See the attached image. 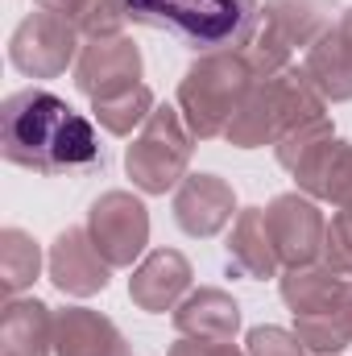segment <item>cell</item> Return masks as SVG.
<instances>
[{"instance_id": "cell-1", "label": "cell", "mask_w": 352, "mask_h": 356, "mask_svg": "<svg viewBox=\"0 0 352 356\" xmlns=\"http://www.w3.org/2000/svg\"><path fill=\"white\" fill-rule=\"evenodd\" d=\"M4 162L33 175H91L104 166V145L83 112L46 88L13 91L0 108Z\"/></svg>"}, {"instance_id": "cell-2", "label": "cell", "mask_w": 352, "mask_h": 356, "mask_svg": "<svg viewBox=\"0 0 352 356\" xmlns=\"http://www.w3.org/2000/svg\"><path fill=\"white\" fill-rule=\"evenodd\" d=\"M137 25L162 29L191 50H237L257 29V0H129Z\"/></svg>"}, {"instance_id": "cell-3", "label": "cell", "mask_w": 352, "mask_h": 356, "mask_svg": "<svg viewBox=\"0 0 352 356\" xmlns=\"http://www.w3.org/2000/svg\"><path fill=\"white\" fill-rule=\"evenodd\" d=\"M253 83H257V75L241 50L199 54L178 83V112H182L191 137H199V141L224 137L232 116L241 112L245 95L253 91Z\"/></svg>"}, {"instance_id": "cell-4", "label": "cell", "mask_w": 352, "mask_h": 356, "mask_svg": "<svg viewBox=\"0 0 352 356\" xmlns=\"http://www.w3.org/2000/svg\"><path fill=\"white\" fill-rule=\"evenodd\" d=\"M323 95L311 88L307 71L286 67L278 75H265L253 83V91L245 95L241 112L228 124V145L237 149H257V145H278L286 133H294L298 124L323 116Z\"/></svg>"}, {"instance_id": "cell-5", "label": "cell", "mask_w": 352, "mask_h": 356, "mask_svg": "<svg viewBox=\"0 0 352 356\" xmlns=\"http://www.w3.org/2000/svg\"><path fill=\"white\" fill-rule=\"evenodd\" d=\"M332 29V0H265V17L241 46L253 75H278L290 67L298 46H315Z\"/></svg>"}, {"instance_id": "cell-6", "label": "cell", "mask_w": 352, "mask_h": 356, "mask_svg": "<svg viewBox=\"0 0 352 356\" xmlns=\"http://www.w3.org/2000/svg\"><path fill=\"white\" fill-rule=\"evenodd\" d=\"M191 129L182 120V112L162 104L150 112V120L141 124V133L133 137V145L125 149V170L133 178V186L141 195H166L178 191V182L186 178L191 166Z\"/></svg>"}, {"instance_id": "cell-7", "label": "cell", "mask_w": 352, "mask_h": 356, "mask_svg": "<svg viewBox=\"0 0 352 356\" xmlns=\"http://www.w3.org/2000/svg\"><path fill=\"white\" fill-rule=\"evenodd\" d=\"M75 50H79V29L67 17L46 13V8L29 13L13 29V38H8V58L29 79H54V75H63L71 63H79Z\"/></svg>"}, {"instance_id": "cell-8", "label": "cell", "mask_w": 352, "mask_h": 356, "mask_svg": "<svg viewBox=\"0 0 352 356\" xmlns=\"http://www.w3.org/2000/svg\"><path fill=\"white\" fill-rule=\"evenodd\" d=\"M88 236L108 266L125 269L150 245V211L129 191H104L88 211Z\"/></svg>"}, {"instance_id": "cell-9", "label": "cell", "mask_w": 352, "mask_h": 356, "mask_svg": "<svg viewBox=\"0 0 352 356\" xmlns=\"http://www.w3.org/2000/svg\"><path fill=\"white\" fill-rule=\"evenodd\" d=\"M141 79V50L133 38L112 33V38H88L75 63V88L88 99H108L120 91L137 88Z\"/></svg>"}, {"instance_id": "cell-10", "label": "cell", "mask_w": 352, "mask_h": 356, "mask_svg": "<svg viewBox=\"0 0 352 356\" xmlns=\"http://www.w3.org/2000/svg\"><path fill=\"white\" fill-rule=\"evenodd\" d=\"M265 224H269V236H273V249L282 257V266H315L323 257V236H328V224L319 216V207L303 195H278L269 207H265Z\"/></svg>"}, {"instance_id": "cell-11", "label": "cell", "mask_w": 352, "mask_h": 356, "mask_svg": "<svg viewBox=\"0 0 352 356\" xmlns=\"http://www.w3.org/2000/svg\"><path fill=\"white\" fill-rule=\"evenodd\" d=\"M108 277H112V266L91 245L88 228H67V232L54 236V245H50V282L63 294H71V298L99 294V290H108Z\"/></svg>"}, {"instance_id": "cell-12", "label": "cell", "mask_w": 352, "mask_h": 356, "mask_svg": "<svg viewBox=\"0 0 352 356\" xmlns=\"http://www.w3.org/2000/svg\"><path fill=\"white\" fill-rule=\"evenodd\" d=\"M237 211V195L220 175H186L175 191V224L186 236H216Z\"/></svg>"}, {"instance_id": "cell-13", "label": "cell", "mask_w": 352, "mask_h": 356, "mask_svg": "<svg viewBox=\"0 0 352 356\" xmlns=\"http://www.w3.org/2000/svg\"><path fill=\"white\" fill-rule=\"evenodd\" d=\"M298 191H307L311 199H323L340 211L352 207V145L340 137L319 141L315 149L303 154V162L290 170Z\"/></svg>"}, {"instance_id": "cell-14", "label": "cell", "mask_w": 352, "mask_h": 356, "mask_svg": "<svg viewBox=\"0 0 352 356\" xmlns=\"http://www.w3.org/2000/svg\"><path fill=\"white\" fill-rule=\"evenodd\" d=\"M303 71L323 99H332V104L352 99V8L340 13V21L315 46H307Z\"/></svg>"}, {"instance_id": "cell-15", "label": "cell", "mask_w": 352, "mask_h": 356, "mask_svg": "<svg viewBox=\"0 0 352 356\" xmlns=\"http://www.w3.org/2000/svg\"><path fill=\"white\" fill-rule=\"evenodd\" d=\"M191 261L178 253V249H154L141 266L133 269V277H129V298L141 307V311H150V315H162V311H170L178 307V298L191 290Z\"/></svg>"}, {"instance_id": "cell-16", "label": "cell", "mask_w": 352, "mask_h": 356, "mask_svg": "<svg viewBox=\"0 0 352 356\" xmlns=\"http://www.w3.org/2000/svg\"><path fill=\"white\" fill-rule=\"evenodd\" d=\"M54 356H129V344L108 315L63 307L54 315Z\"/></svg>"}, {"instance_id": "cell-17", "label": "cell", "mask_w": 352, "mask_h": 356, "mask_svg": "<svg viewBox=\"0 0 352 356\" xmlns=\"http://www.w3.org/2000/svg\"><path fill=\"white\" fill-rule=\"evenodd\" d=\"M175 327L178 336H191V340H232L241 332V302L220 286L191 290L178 302Z\"/></svg>"}, {"instance_id": "cell-18", "label": "cell", "mask_w": 352, "mask_h": 356, "mask_svg": "<svg viewBox=\"0 0 352 356\" xmlns=\"http://www.w3.org/2000/svg\"><path fill=\"white\" fill-rule=\"evenodd\" d=\"M228 269L249 277V282H265V277H278V249H273V236H269V224H265V207H245L228 232Z\"/></svg>"}, {"instance_id": "cell-19", "label": "cell", "mask_w": 352, "mask_h": 356, "mask_svg": "<svg viewBox=\"0 0 352 356\" xmlns=\"http://www.w3.org/2000/svg\"><path fill=\"white\" fill-rule=\"evenodd\" d=\"M54 315L38 298H8L0 315V356H50Z\"/></svg>"}, {"instance_id": "cell-20", "label": "cell", "mask_w": 352, "mask_h": 356, "mask_svg": "<svg viewBox=\"0 0 352 356\" xmlns=\"http://www.w3.org/2000/svg\"><path fill=\"white\" fill-rule=\"evenodd\" d=\"M294 336L307 353L336 356L352 344V277L344 282L340 298L319 315H294Z\"/></svg>"}, {"instance_id": "cell-21", "label": "cell", "mask_w": 352, "mask_h": 356, "mask_svg": "<svg viewBox=\"0 0 352 356\" xmlns=\"http://www.w3.org/2000/svg\"><path fill=\"white\" fill-rule=\"evenodd\" d=\"M344 282L349 277H340L336 269H328V266H294L282 273L278 290H282V302L294 315H319V311H328L340 298Z\"/></svg>"}, {"instance_id": "cell-22", "label": "cell", "mask_w": 352, "mask_h": 356, "mask_svg": "<svg viewBox=\"0 0 352 356\" xmlns=\"http://www.w3.org/2000/svg\"><path fill=\"white\" fill-rule=\"evenodd\" d=\"M38 8L67 17L88 38H112L129 21V0H38Z\"/></svg>"}, {"instance_id": "cell-23", "label": "cell", "mask_w": 352, "mask_h": 356, "mask_svg": "<svg viewBox=\"0 0 352 356\" xmlns=\"http://www.w3.org/2000/svg\"><path fill=\"white\" fill-rule=\"evenodd\" d=\"M38 269H42L38 241L21 228H4L0 232V286H4V294L17 298L25 286L38 282Z\"/></svg>"}, {"instance_id": "cell-24", "label": "cell", "mask_w": 352, "mask_h": 356, "mask_svg": "<svg viewBox=\"0 0 352 356\" xmlns=\"http://www.w3.org/2000/svg\"><path fill=\"white\" fill-rule=\"evenodd\" d=\"M154 108H158L154 104V91L145 88V83L120 91V95H108V99H91V112H95L99 129L112 133V137H129L133 129H141Z\"/></svg>"}, {"instance_id": "cell-25", "label": "cell", "mask_w": 352, "mask_h": 356, "mask_svg": "<svg viewBox=\"0 0 352 356\" xmlns=\"http://www.w3.org/2000/svg\"><path fill=\"white\" fill-rule=\"evenodd\" d=\"M328 137H336V129H332V120L328 116H315V120H307V124H298L294 133H286L273 149H278V166L282 170H294L298 162H303V154L307 149H315L319 141H328Z\"/></svg>"}, {"instance_id": "cell-26", "label": "cell", "mask_w": 352, "mask_h": 356, "mask_svg": "<svg viewBox=\"0 0 352 356\" xmlns=\"http://www.w3.org/2000/svg\"><path fill=\"white\" fill-rule=\"evenodd\" d=\"M323 266L336 269L340 277H352V207L336 211L323 236Z\"/></svg>"}, {"instance_id": "cell-27", "label": "cell", "mask_w": 352, "mask_h": 356, "mask_svg": "<svg viewBox=\"0 0 352 356\" xmlns=\"http://www.w3.org/2000/svg\"><path fill=\"white\" fill-rule=\"evenodd\" d=\"M249 356H307V348L286 327H253L249 332Z\"/></svg>"}, {"instance_id": "cell-28", "label": "cell", "mask_w": 352, "mask_h": 356, "mask_svg": "<svg viewBox=\"0 0 352 356\" xmlns=\"http://www.w3.org/2000/svg\"><path fill=\"white\" fill-rule=\"evenodd\" d=\"M166 356H249V353H241L232 340H191V336H182L178 344H170Z\"/></svg>"}]
</instances>
